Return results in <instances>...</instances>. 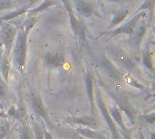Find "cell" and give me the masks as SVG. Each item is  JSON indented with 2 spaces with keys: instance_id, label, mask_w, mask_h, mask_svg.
I'll use <instances>...</instances> for the list:
<instances>
[{
  "instance_id": "15",
  "label": "cell",
  "mask_w": 155,
  "mask_h": 139,
  "mask_svg": "<svg viewBox=\"0 0 155 139\" xmlns=\"http://www.w3.org/2000/svg\"><path fill=\"white\" fill-rule=\"evenodd\" d=\"M56 5V1L55 0H44L38 6H35V8L33 9H29L27 12L29 13V15L30 16H33L38 13H42L45 10H47L48 8H50L51 6Z\"/></svg>"
},
{
  "instance_id": "8",
  "label": "cell",
  "mask_w": 155,
  "mask_h": 139,
  "mask_svg": "<svg viewBox=\"0 0 155 139\" xmlns=\"http://www.w3.org/2000/svg\"><path fill=\"white\" fill-rule=\"evenodd\" d=\"M146 32H147V25L146 24H140V25L137 24V26L135 27V29L134 31V33L130 37L131 45L133 47H135L136 49L139 48Z\"/></svg>"
},
{
  "instance_id": "12",
  "label": "cell",
  "mask_w": 155,
  "mask_h": 139,
  "mask_svg": "<svg viewBox=\"0 0 155 139\" xmlns=\"http://www.w3.org/2000/svg\"><path fill=\"white\" fill-rule=\"evenodd\" d=\"M32 104H33V108L35 110V112L40 117H42L44 119L48 120V114H47V111H46V109H45V108L44 106L43 100L40 98V96H38L36 94H34L32 96Z\"/></svg>"
},
{
  "instance_id": "24",
  "label": "cell",
  "mask_w": 155,
  "mask_h": 139,
  "mask_svg": "<svg viewBox=\"0 0 155 139\" xmlns=\"http://www.w3.org/2000/svg\"><path fill=\"white\" fill-rule=\"evenodd\" d=\"M35 136H36L37 139L44 138V132L38 124H35Z\"/></svg>"
},
{
  "instance_id": "9",
  "label": "cell",
  "mask_w": 155,
  "mask_h": 139,
  "mask_svg": "<svg viewBox=\"0 0 155 139\" xmlns=\"http://www.w3.org/2000/svg\"><path fill=\"white\" fill-rule=\"evenodd\" d=\"M45 62L49 67H60L64 62V57L59 52H47L45 56Z\"/></svg>"
},
{
  "instance_id": "25",
  "label": "cell",
  "mask_w": 155,
  "mask_h": 139,
  "mask_svg": "<svg viewBox=\"0 0 155 139\" xmlns=\"http://www.w3.org/2000/svg\"><path fill=\"white\" fill-rule=\"evenodd\" d=\"M6 134V130L4 127H0V139L4 138V137Z\"/></svg>"
},
{
  "instance_id": "2",
  "label": "cell",
  "mask_w": 155,
  "mask_h": 139,
  "mask_svg": "<svg viewBox=\"0 0 155 139\" xmlns=\"http://www.w3.org/2000/svg\"><path fill=\"white\" fill-rule=\"evenodd\" d=\"M146 14L145 11H140L138 13H135V14L129 20L127 21L125 24L114 28V30L111 31H107L105 33H103L104 35H109L111 37L119 35V34H127L130 37L132 36V34L134 33V31L135 29V27L137 26L139 21Z\"/></svg>"
},
{
  "instance_id": "22",
  "label": "cell",
  "mask_w": 155,
  "mask_h": 139,
  "mask_svg": "<svg viewBox=\"0 0 155 139\" xmlns=\"http://www.w3.org/2000/svg\"><path fill=\"white\" fill-rule=\"evenodd\" d=\"M155 0H144L143 3L141 5V6L136 10V13L140 11H145V10H151L153 11V6H154Z\"/></svg>"
},
{
  "instance_id": "27",
  "label": "cell",
  "mask_w": 155,
  "mask_h": 139,
  "mask_svg": "<svg viewBox=\"0 0 155 139\" xmlns=\"http://www.w3.org/2000/svg\"><path fill=\"white\" fill-rule=\"evenodd\" d=\"M109 2H114V3H120V2H123V1H125V0H107Z\"/></svg>"
},
{
  "instance_id": "3",
  "label": "cell",
  "mask_w": 155,
  "mask_h": 139,
  "mask_svg": "<svg viewBox=\"0 0 155 139\" xmlns=\"http://www.w3.org/2000/svg\"><path fill=\"white\" fill-rule=\"evenodd\" d=\"M107 50L109 53L111 54V56L113 57L114 61L122 68L129 71L134 70L135 68L134 62L129 56V54L125 51H124L120 46L110 45L107 47Z\"/></svg>"
},
{
  "instance_id": "28",
  "label": "cell",
  "mask_w": 155,
  "mask_h": 139,
  "mask_svg": "<svg viewBox=\"0 0 155 139\" xmlns=\"http://www.w3.org/2000/svg\"><path fill=\"white\" fill-rule=\"evenodd\" d=\"M140 137H141V139H145L144 138V137H143V135L142 133H140Z\"/></svg>"
},
{
  "instance_id": "17",
  "label": "cell",
  "mask_w": 155,
  "mask_h": 139,
  "mask_svg": "<svg viewBox=\"0 0 155 139\" xmlns=\"http://www.w3.org/2000/svg\"><path fill=\"white\" fill-rule=\"evenodd\" d=\"M9 71H10V64H9L7 56L5 55L0 62V72H1V75L4 78L5 82L8 81Z\"/></svg>"
},
{
  "instance_id": "30",
  "label": "cell",
  "mask_w": 155,
  "mask_h": 139,
  "mask_svg": "<svg viewBox=\"0 0 155 139\" xmlns=\"http://www.w3.org/2000/svg\"><path fill=\"white\" fill-rule=\"evenodd\" d=\"M125 137H126V139H131V137H129L127 134H125Z\"/></svg>"
},
{
  "instance_id": "16",
  "label": "cell",
  "mask_w": 155,
  "mask_h": 139,
  "mask_svg": "<svg viewBox=\"0 0 155 139\" xmlns=\"http://www.w3.org/2000/svg\"><path fill=\"white\" fill-rule=\"evenodd\" d=\"M130 12L128 9H123L120 10L118 12H116L113 18H112V22H111V27H116L117 25H119L122 22L124 21V19L129 15Z\"/></svg>"
},
{
  "instance_id": "29",
  "label": "cell",
  "mask_w": 155,
  "mask_h": 139,
  "mask_svg": "<svg viewBox=\"0 0 155 139\" xmlns=\"http://www.w3.org/2000/svg\"><path fill=\"white\" fill-rule=\"evenodd\" d=\"M13 1H15V2H17V3H19V2H23L24 0H13Z\"/></svg>"
},
{
  "instance_id": "13",
  "label": "cell",
  "mask_w": 155,
  "mask_h": 139,
  "mask_svg": "<svg viewBox=\"0 0 155 139\" xmlns=\"http://www.w3.org/2000/svg\"><path fill=\"white\" fill-rule=\"evenodd\" d=\"M85 85H86L87 95H88V99H89L91 108H92V112H93L94 107V79H93V74L90 71H88L86 74Z\"/></svg>"
},
{
  "instance_id": "20",
  "label": "cell",
  "mask_w": 155,
  "mask_h": 139,
  "mask_svg": "<svg viewBox=\"0 0 155 139\" xmlns=\"http://www.w3.org/2000/svg\"><path fill=\"white\" fill-rule=\"evenodd\" d=\"M110 115H112L113 116V119H114V121H115L121 128H122V129L124 131L125 130V128H124V122H123V120H122V117H121V114H120V112H119V109L114 106V107H113L112 109H111V110H110Z\"/></svg>"
},
{
  "instance_id": "21",
  "label": "cell",
  "mask_w": 155,
  "mask_h": 139,
  "mask_svg": "<svg viewBox=\"0 0 155 139\" xmlns=\"http://www.w3.org/2000/svg\"><path fill=\"white\" fill-rule=\"evenodd\" d=\"M17 2L13 0H0V10L12 9L16 6Z\"/></svg>"
},
{
  "instance_id": "4",
  "label": "cell",
  "mask_w": 155,
  "mask_h": 139,
  "mask_svg": "<svg viewBox=\"0 0 155 139\" xmlns=\"http://www.w3.org/2000/svg\"><path fill=\"white\" fill-rule=\"evenodd\" d=\"M17 33V28L7 22H4L1 24L0 27V43L5 47V55L8 56L12 48L13 44L15 40Z\"/></svg>"
},
{
  "instance_id": "1",
  "label": "cell",
  "mask_w": 155,
  "mask_h": 139,
  "mask_svg": "<svg viewBox=\"0 0 155 139\" xmlns=\"http://www.w3.org/2000/svg\"><path fill=\"white\" fill-rule=\"evenodd\" d=\"M37 22L35 16H32L27 19L25 24L19 27L16 33L15 40V47H14V55L16 65L21 72L24 71L26 62V54H27V37L30 31L34 28Z\"/></svg>"
},
{
  "instance_id": "19",
  "label": "cell",
  "mask_w": 155,
  "mask_h": 139,
  "mask_svg": "<svg viewBox=\"0 0 155 139\" xmlns=\"http://www.w3.org/2000/svg\"><path fill=\"white\" fill-rule=\"evenodd\" d=\"M78 133H80L82 136L87 137L89 139H106L104 137H103L101 134L97 133V132H94L91 129H88V128H84V129H78L77 130Z\"/></svg>"
},
{
  "instance_id": "5",
  "label": "cell",
  "mask_w": 155,
  "mask_h": 139,
  "mask_svg": "<svg viewBox=\"0 0 155 139\" xmlns=\"http://www.w3.org/2000/svg\"><path fill=\"white\" fill-rule=\"evenodd\" d=\"M61 2L64 4L65 10L68 13V16L70 19V24H71V28L73 30V33H74V35L79 38L80 42L84 44L85 43V35L84 33V31L80 25V22L78 21L75 13L74 12V8L72 6V4L70 2V0H61Z\"/></svg>"
},
{
  "instance_id": "26",
  "label": "cell",
  "mask_w": 155,
  "mask_h": 139,
  "mask_svg": "<svg viewBox=\"0 0 155 139\" xmlns=\"http://www.w3.org/2000/svg\"><path fill=\"white\" fill-rule=\"evenodd\" d=\"M44 137H45V139H54L52 137H51V135L47 132V131H44Z\"/></svg>"
},
{
  "instance_id": "6",
  "label": "cell",
  "mask_w": 155,
  "mask_h": 139,
  "mask_svg": "<svg viewBox=\"0 0 155 139\" xmlns=\"http://www.w3.org/2000/svg\"><path fill=\"white\" fill-rule=\"evenodd\" d=\"M97 65L112 80H114L115 81H121V79L123 77L122 71L109 59H107L106 57H100V58H98Z\"/></svg>"
},
{
  "instance_id": "14",
  "label": "cell",
  "mask_w": 155,
  "mask_h": 139,
  "mask_svg": "<svg viewBox=\"0 0 155 139\" xmlns=\"http://www.w3.org/2000/svg\"><path fill=\"white\" fill-rule=\"evenodd\" d=\"M68 122L72 123H77L80 125H84L86 127L90 128H96L98 126V122L95 120V118L92 117H79V118H69L67 119Z\"/></svg>"
},
{
  "instance_id": "11",
  "label": "cell",
  "mask_w": 155,
  "mask_h": 139,
  "mask_svg": "<svg viewBox=\"0 0 155 139\" xmlns=\"http://www.w3.org/2000/svg\"><path fill=\"white\" fill-rule=\"evenodd\" d=\"M33 5H34L33 3H29V4H26V5H23L21 7H19V8H17V9H15V10H14V11H12V12H10V13H8V14H6L1 16V17H0V20H1L2 23H4V22H8V21H10V20H12V19H14V18H16V17L20 16L21 14H25V13L27 12Z\"/></svg>"
},
{
  "instance_id": "23",
  "label": "cell",
  "mask_w": 155,
  "mask_h": 139,
  "mask_svg": "<svg viewBox=\"0 0 155 139\" xmlns=\"http://www.w3.org/2000/svg\"><path fill=\"white\" fill-rule=\"evenodd\" d=\"M6 90H7L6 82L0 76V97H4L6 93Z\"/></svg>"
},
{
  "instance_id": "10",
  "label": "cell",
  "mask_w": 155,
  "mask_h": 139,
  "mask_svg": "<svg viewBox=\"0 0 155 139\" xmlns=\"http://www.w3.org/2000/svg\"><path fill=\"white\" fill-rule=\"evenodd\" d=\"M75 6L77 11L86 18L91 17L94 14V9L92 4L85 0H75Z\"/></svg>"
},
{
  "instance_id": "18",
  "label": "cell",
  "mask_w": 155,
  "mask_h": 139,
  "mask_svg": "<svg viewBox=\"0 0 155 139\" xmlns=\"http://www.w3.org/2000/svg\"><path fill=\"white\" fill-rule=\"evenodd\" d=\"M143 62L144 64V66L150 71H153V59H152V55L150 53V50L149 48H145L143 51Z\"/></svg>"
},
{
  "instance_id": "7",
  "label": "cell",
  "mask_w": 155,
  "mask_h": 139,
  "mask_svg": "<svg viewBox=\"0 0 155 139\" xmlns=\"http://www.w3.org/2000/svg\"><path fill=\"white\" fill-rule=\"evenodd\" d=\"M97 101H98V107L102 112V115L103 117L104 118V119L106 120L110 129H111V132H112V135H113V138L114 139H119V135H118V130H117V128H116V125L114 121V119L112 118V116L110 115V113L108 112L106 107H105V104L104 103L103 100H102V96L100 94V92H97Z\"/></svg>"
}]
</instances>
